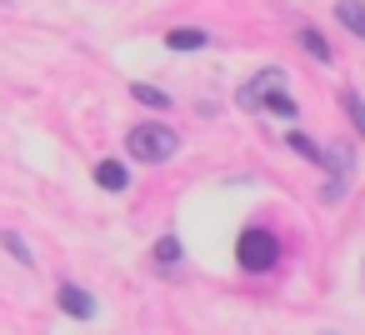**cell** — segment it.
Wrapping results in <instances>:
<instances>
[{
    "mask_svg": "<svg viewBox=\"0 0 365 335\" xmlns=\"http://www.w3.org/2000/svg\"><path fill=\"white\" fill-rule=\"evenodd\" d=\"M235 105H240V110H270V115H280V120H295V115H300V105H295L290 91H285V71H280V66L250 76V86H240V96H235Z\"/></svg>",
    "mask_w": 365,
    "mask_h": 335,
    "instance_id": "1",
    "label": "cell"
},
{
    "mask_svg": "<svg viewBox=\"0 0 365 335\" xmlns=\"http://www.w3.org/2000/svg\"><path fill=\"white\" fill-rule=\"evenodd\" d=\"M125 150H130V160L165 165V160H175V150H180V135H175L170 125H160V120H145V125H135V130L125 135Z\"/></svg>",
    "mask_w": 365,
    "mask_h": 335,
    "instance_id": "2",
    "label": "cell"
},
{
    "mask_svg": "<svg viewBox=\"0 0 365 335\" xmlns=\"http://www.w3.org/2000/svg\"><path fill=\"white\" fill-rule=\"evenodd\" d=\"M235 265H240L245 275L275 270V265H280V240H275L270 230H260V225L240 230V240H235Z\"/></svg>",
    "mask_w": 365,
    "mask_h": 335,
    "instance_id": "3",
    "label": "cell"
},
{
    "mask_svg": "<svg viewBox=\"0 0 365 335\" xmlns=\"http://www.w3.org/2000/svg\"><path fill=\"white\" fill-rule=\"evenodd\" d=\"M56 305H61L71 320H81V325H91V320L101 315V300H96L86 285H76V280H61V290H56Z\"/></svg>",
    "mask_w": 365,
    "mask_h": 335,
    "instance_id": "4",
    "label": "cell"
},
{
    "mask_svg": "<svg viewBox=\"0 0 365 335\" xmlns=\"http://www.w3.org/2000/svg\"><path fill=\"white\" fill-rule=\"evenodd\" d=\"M335 21H340L350 36L365 41V0H335Z\"/></svg>",
    "mask_w": 365,
    "mask_h": 335,
    "instance_id": "5",
    "label": "cell"
},
{
    "mask_svg": "<svg viewBox=\"0 0 365 335\" xmlns=\"http://www.w3.org/2000/svg\"><path fill=\"white\" fill-rule=\"evenodd\" d=\"M165 46H170V51H205V46H210V36H205V31H195V26H175V31L165 36Z\"/></svg>",
    "mask_w": 365,
    "mask_h": 335,
    "instance_id": "6",
    "label": "cell"
},
{
    "mask_svg": "<svg viewBox=\"0 0 365 335\" xmlns=\"http://www.w3.org/2000/svg\"><path fill=\"white\" fill-rule=\"evenodd\" d=\"M96 185H101V190H125V185H130V170H125L120 160H101V165H96Z\"/></svg>",
    "mask_w": 365,
    "mask_h": 335,
    "instance_id": "7",
    "label": "cell"
},
{
    "mask_svg": "<svg viewBox=\"0 0 365 335\" xmlns=\"http://www.w3.org/2000/svg\"><path fill=\"white\" fill-rule=\"evenodd\" d=\"M0 250H6L11 260H21L26 270L36 265V250H31V245H26V235H16V230H0Z\"/></svg>",
    "mask_w": 365,
    "mask_h": 335,
    "instance_id": "8",
    "label": "cell"
},
{
    "mask_svg": "<svg viewBox=\"0 0 365 335\" xmlns=\"http://www.w3.org/2000/svg\"><path fill=\"white\" fill-rule=\"evenodd\" d=\"M290 150H300L310 165H330V150H320V145H315L305 130H290Z\"/></svg>",
    "mask_w": 365,
    "mask_h": 335,
    "instance_id": "9",
    "label": "cell"
},
{
    "mask_svg": "<svg viewBox=\"0 0 365 335\" xmlns=\"http://www.w3.org/2000/svg\"><path fill=\"white\" fill-rule=\"evenodd\" d=\"M155 265L160 270H175L180 265V235H160L155 240Z\"/></svg>",
    "mask_w": 365,
    "mask_h": 335,
    "instance_id": "10",
    "label": "cell"
},
{
    "mask_svg": "<svg viewBox=\"0 0 365 335\" xmlns=\"http://www.w3.org/2000/svg\"><path fill=\"white\" fill-rule=\"evenodd\" d=\"M130 96H135L140 105H150V110H170V96H165V91H155V86H145V81H135V86H130Z\"/></svg>",
    "mask_w": 365,
    "mask_h": 335,
    "instance_id": "11",
    "label": "cell"
},
{
    "mask_svg": "<svg viewBox=\"0 0 365 335\" xmlns=\"http://www.w3.org/2000/svg\"><path fill=\"white\" fill-rule=\"evenodd\" d=\"M300 46H305V56H315L320 66H330L335 56H330V46H325V36L320 31H300Z\"/></svg>",
    "mask_w": 365,
    "mask_h": 335,
    "instance_id": "12",
    "label": "cell"
},
{
    "mask_svg": "<svg viewBox=\"0 0 365 335\" xmlns=\"http://www.w3.org/2000/svg\"><path fill=\"white\" fill-rule=\"evenodd\" d=\"M340 105H345V115L355 120V130L365 140V100H360V91H340Z\"/></svg>",
    "mask_w": 365,
    "mask_h": 335,
    "instance_id": "13",
    "label": "cell"
}]
</instances>
